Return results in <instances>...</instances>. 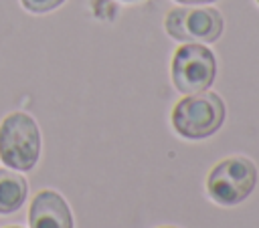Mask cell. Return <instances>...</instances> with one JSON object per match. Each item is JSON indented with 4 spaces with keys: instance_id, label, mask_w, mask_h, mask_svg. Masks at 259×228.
Segmentation results:
<instances>
[{
    "instance_id": "6da1fadb",
    "label": "cell",
    "mask_w": 259,
    "mask_h": 228,
    "mask_svg": "<svg viewBox=\"0 0 259 228\" xmlns=\"http://www.w3.org/2000/svg\"><path fill=\"white\" fill-rule=\"evenodd\" d=\"M227 109L223 99L212 91L186 95L172 109V125L186 139H204L217 133L225 121Z\"/></svg>"
},
{
    "instance_id": "7a4b0ae2",
    "label": "cell",
    "mask_w": 259,
    "mask_h": 228,
    "mask_svg": "<svg viewBox=\"0 0 259 228\" xmlns=\"http://www.w3.org/2000/svg\"><path fill=\"white\" fill-rule=\"evenodd\" d=\"M40 155V131L36 121L22 111L6 115L0 123V159L18 172H28Z\"/></svg>"
},
{
    "instance_id": "3957f363",
    "label": "cell",
    "mask_w": 259,
    "mask_h": 228,
    "mask_svg": "<svg viewBox=\"0 0 259 228\" xmlns=\"http://www.w3.org/2000/svg\"><path fill=\"white\" fill-rule=\"evenodd\" d=\"M257 184V167L249 157L233 155L219 161L208 178H206V192L208 196L221 206H235L241 204Z\"/></svg>"
},
{
    "instance_id": "277c9868",
    "label": "cell",
    "mask_w": 259,
    "mask_h": 228,
    "mask_svg": "<svg viewBox=\"0 0 259 228\" xmlns=\"http://www.w3.org/2000/svg\"><path fill=\"white\" fill-rule=\"evenodd\" d=\"M217 77V59L210 48L188 42L172 56V83L180 93L192 95L210 89Z\"/></svg>"
},
{
    "instance_id": "5b68a950",
    "label": "cell",
    "mask_w": 259,
    "mask_h": 228,
    "mask_svg": "<svg viewBox=\"0 0 259 228\" xmlns=\"http://www.w3.org/2000/svg\"><path fill=\"white\" fill-rule=\"evenodd\" d=\"M166 32L182 42H214L223 32L217 8H174L166 16Z\"/></svg>"
},
{
    "instance_id": "8992f818",
    "label": "cell",
    "mask_w": 259,
    "mask_h": 228,
    "mask_svg": "<svg viewBox=\"0 0 259 228\" xmlns=\"http://www.w3.org/2000/svg\"><path fill=\"white\" fill-rule=\"evenodd\" d=\"M30 228H73V214L69 204L55 190H40L28 210Z\"/></svg>"
},
{
    "instance_id": "52a82bcc",
    "label": "cell",
    "mask_w": 259,
    "mask_h": 228,
    "mask_svg": "<svg viewBox=\"0 0 259 228\" xmlns=\"http://www.w3.org/2000/svg\"><path fill=\"white\" fill-rule=\"evenodd\" d=\"M28 194V184L20 174H14L6 167L0 169V214L16 212Z\"/></svg>"
},
{
    "instance_id": "ba28073f",
    "label": "cell",
    "mask_w": 259,
    "mask_h": 228,
    "mask_svg": "<svg viewBox=\"0 0 259 228\" xmlns=\"http://www.w3.org/2000/svg\"><path fill=\"white\" fill-rule=\"evenodd\" d=\"M65 0H20V4L32 12V14H45V12H51L55 8H59Z\"/></svg>"
},
{
    "instance_id": "9c48e42d",
    "label": "cell",
    "mask_w": 259,
    "mask_h": 228,
    "mask_svg": "<svg viewBox=\"0 0 259 228\" xmlns=\"http://www.w3.org/2000/svg\"><path fill=\"white\" fill-rule=\"evenodd\" d=\"M176 2H182V4H210L214 0H176Z\"/></svg>"
},
{
    "instance_id": "30bf717a",
    "label": "cell",
    "mask_w": 259,
    "mask_h": 228,
    "mask_svg": "<svg viewBox=\"0 0 259 228\" xmlns=\"http://www.w3.org/2000/svg\"><path fill=\"white\" fill-rule=\"evenodd\" d=\"M121 2H136V0H121Z\"/></svg>"
},
{
    "instance_id": "8fae6325",
    "label": "cell",
    "mask_w": 259,
    "mask_h": 228,
    "mask_svg": "<svg viewBox=\"0 0 259 228\" xmlns=\"http://www.w3.org/2000/svg\"><path fill=\"white\" fill-rule=\"evenodd\" d=\"M164 228H176V226H164Z\"/></svg>"
},
{
    "instance_id": "7c38bea8",
    "label": "cell",
    "mask_w": 259,
    "mask_h": 228,
    "mask_svg": "<svg viewBox=\"0 0 259 228\" xmlns=\"http://www.w3.org/2000/svg\"><path fill=\"white\" fill-rule=\"evenodd\" d=\"M8 228H20V226H8Z\"/></svg>"
},
{
    "instance_id": "4fadbf2b",
    "label": "cell",
    "mask_w": 259,
    "mask_h": 228,
    "mask_svg": "<svg viewBox=\"0 0 259 228\" xmlns=\"http://www.w3.org/2000/svg\"><path fill=\"white\" fill-rule=\"evenodd\" d=\"M257 4H259V0H257Z\"/></svg>"
}]
</instances>
